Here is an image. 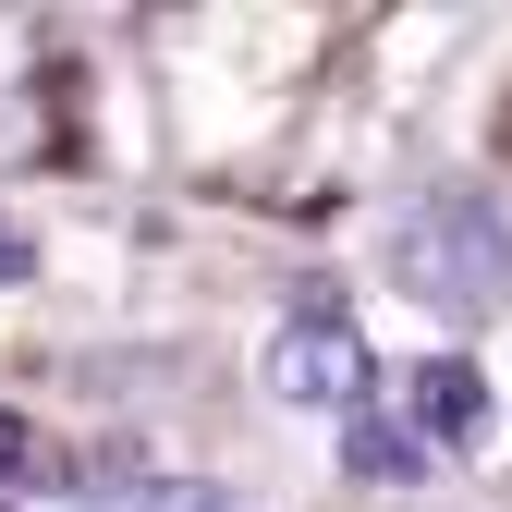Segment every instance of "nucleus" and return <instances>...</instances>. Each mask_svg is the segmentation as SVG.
<instances>
[{
    "mask_svg": "<svg viewBox=\"0 0 512 512\" xmlns=\"http://www.w3.org/2000/svg\"><path fill=\"white\" fill-rule=\"evenodd\" d=\"M391 281L439 317V330H476V317L512 305V220L476 196V183H439V196H415L403 232H391Z\"/></svg>",
    "mask_w": 512,
    "mask_h": 512,
    "instance_id": "nucleus-1",
    "label": "nucleus"
},
{
    "mask_svg": "<svg viewBox=\"0 0 512 512\" xmlns=\"http://www.w3.org/2000/svg\"><path fill=\"white\" fill-rule=\"evenodd\" d=\"M256 378H269V403H305V415H330V403L366 415V391H378V366H366L342 305H293L269 330V354H256Z\"/></svg>",
    "mask_w": 512,
    "mask_h": 512,
    "instance_id": "nucleus-2",
    "label": "nucleus"
},
{
    "mask_svg": "<svg viewBox=\"0 0 512 512\" xmlns=\"http://www.w3.org/2000/svg\"><path fill=\"white\" fill-rule=\"evenodd\" d=\"M403 403H415V427L439 439V452H476V439H488V378H476V354H427L403 378Z\"/></svg>",
    "mask_w": 512,
    "mask_h": 512,
    "instance_id": "nucleus-3",
    "label": "nucleus"
},
{
    "mask_svg": "<svg viewBox=\"0 0 512 512\" xmlns=\"http://www.w3.org/2000/svg\"><path fill=\"white\" fill-rule=\"evenodd\" d=\"M427 452H439V439H427L415 415H378V403L342 427V476H366V488H415V476H427Z\"/></svg>",
    "mask_w": 512,
    "mask_h": 512,
    "instance_id": "nucleus-4",
    "label": "nucleus"
},
{
    "mask_svg": "<svg viewBox=\"0 0 512 512\" xmlns=\"http://www.w3.org/2000/svg\"><path fill=\"white\" fill-rule=\"evenodd\" d=\"M25 464H37V439H25V415H0V488H13Z\"/></svg>",
    "mask_w": 512,
    "mask_h": 512,
    "instance_id": "nucleus-5",
    "label": "nucleus"
},
{
    "mask_svg": "<svg viewBox=\"0 0 512 512\" xmlns=\"http://www.w3.org/2000/svg\"><path fill=\"white\" fill-rule=\"evenodd\" d=\"M0 281H37V244H25L13 220H0Z\"/></svg>",
    "mask_w": 512,
    "mask_h": 512,
    "instance_id": "nucleus-6",
    "label": "nucleus"
},
{
    "mask_svg": "<svg viewBox=\"0 0 512 512\" xmlns=\"http://www.w3.org/2000/svg\"><path fill=\"white\" fill-rule=\"evenodd\" d=\"M0 512H13V500H0Z\"/></svg>",
    "mask_w": 512,
    "mask_h": 512,
    "instance_id": "nucleus-7",
    "label": "nucleus"
}]
</instances>
